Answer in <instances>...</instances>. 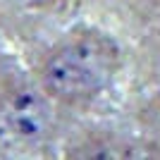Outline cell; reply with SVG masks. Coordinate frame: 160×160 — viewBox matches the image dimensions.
<instances>
[{
  "instance_id": "1",
  "label": "cell",
  "mask_w": 160,
  "mask_h": 160,
  "mask_svg": "<svg viewBox=\"0 0 160 160\" xmlns=\"http://www.w3.org/2000/svg\"><path fill=\"white\" fill-rule=\"evenodd\" d=\"M122 65V48L110 33L79 27L48 48L36 69V84L53 105L86 108L112 86Z\"/></svg>"
},
{
  "instance_id": "2",
  "label": "cell",
  "mask_w": 160,
  "mask_h": 160,
  "mask_svg": "<svg viewBox=\"0 0 160 160\" xmlns=\"http://www.w3.org/2000/svg\"><path fill=\"white\" fill-rule=\"evenodd\" d=\"M53 100L29 86H5L0 91V129L19 146H41L53 134Z\"/></svg>"
},
{
  "instance_id": "3",
  "label": "cell",
  "mask_w": 160,
  "mask_h": 160,
  "mask_svg": "<svg viewBox=\"0 0 160 160\" xmlns=\"http://www.w3.org/2000/svg\"><path fill=\"white\" fill-rule=\"evenodd\" d=\"M24 7L33 10V12H41V14H55V12H62L72 0H19Z\"/></svg>"
}]
</instances>
